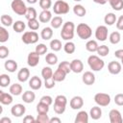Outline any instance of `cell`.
Instances as JSON below:
<instances>
[{
	"label": "cell",
	"instance_id": "obj_55",
	"mask_svg": "<svg viewBox=\"0 0 123 123\" xmlns=\"http://www.w3.org/2000/svg\"><path fill=\"white\" fill-rule=\"evenodd\" d=\"M116 28L118 30H123V14L119 16V18L116 20Z\"/></svg>",
	"mask_w": 123,
	"mask_h": 123
},
{
	"label": "cell",
	"instance_id": "obj_60",
	"mask_svg": "<svg viewBox=\"0 0 123 123\" xmlns=\"http://www.w3.org/2000/svg\"><path fill=\"white\" fill-rule=\"evenodd\" d=\"M92 1L96 4H99V5H105L108 2V0H92Z\"/></svg>",
	"mask_w": 123,
	"mask_h": 123
},
{
	"label": "cell",
	"instance_id": "obj_43",
	"mask_svg": "<svg viewBox=\"0 0 123 123\" xmlns=\"http://www.w3.org/2000/svg\"><path fill=\"white\" fill-rule=\"evenodd\" d=\"M96 52L100 57H106L110 53V49H109V47L107 45H100Z\"/></svg>",
	"mask_w": 123,
	"mask_h": 123
},
{
	"label": "cell",
	"instance_id": "obj_15",
	"mask_svg": "<svg viewBox=\"0 0 123 123\" xmlns=\"http://www.w3.org/2000/svg\"><path fill=\"white\" fill-rule=\"evenodd\" d=\"M82 81L86 86H92L95 83V75L91 71H86L82 76Z\"/></svg>",
	"mask_w": 123,
	"mask_h": 123
},
{
	"label": "cell",
	"instance_id": "obj_25",
	"mask_svg": "<svg viewBox=\"0 0 123 123\" xmlns=\"http://www.w3.org/2000/svg\"><path fill=\"white\" fill-rule=\"evenodd\" d=\"M22 89H23V88H22V86H21L20 84L14 83V84H12V85L10 86L9 91H10L11 94H12V95H14V96H18V95L21 94Z\"/></svg>",
	"mask_w": 123,
	"mask_h": 123
},
{
	"label": "cell",
	"instance_id": "obj_9",
	"mask_svg": "<svg viewBox=\"0 0 123 123\" xmlns=\"http://www.w3.org/2000/svg\"><path fill=\"white\" fill-rule=\"evenodd\" d=\"M39 62V55L36 52V51H33V52H30L28 54V57H27V63L29 66L31 67H35L38 64Z\"/></svg>",
	"mask_w": 123,
	"mask_h": 123
},
{
	"label": "cell",
	"instance_id": "obj_8",
	"mask_svg": "<svg viewBox=\"0 0 123 123\" xmlns=\"http://www.w3.org/2000/svg\"><path fill=\"white\" fill-rule=\"evenodd\" d=\"M108 35H109V31L107 26L105 25H100L95 30V37L97 40L105 41L108 38Z\"/></svg>",
	"mask_w": 123,
	"mask_h": 123
},
{
	"label": "cell",
	"instance_id": "obj_61",
	"mask_svg": "<svg viewBox=\"0 0 123 123\" xmlns=\"http://www.w3.org/2000/svg\"><path fill=\"white\" fill-rule=\"evenodd\" d=\"M27 2H28L29 4H35V3L37 2V0H27Z\"/></svg>",
	"mask_w": 123,
	"mask_h": 123
},
{
	"label": "cell",
	"instance_id": "obj_45",
	"mask_svg": "<svg viewBox=\"0 0 123 123\" xmlns=\"http://www.w3.org/2000/svg\"><path fill=\"white\" fill-rule=\"evenodd\" d=\"M28 27H29L32 31H37V30H38V28H39V22H38V20H37V18L28 20Z\"/></svg>",
	"mask_w": 123,
	"mask_h": 123
},
{
	"label": "cell",
	"instance_id": "obj_21",
	"mask_svg": "<svg viewBox=\"0 0 123 123\" xmlns=\"http://www.w3.org/2000/svg\"><path fill=\"white\" fill-rule=\"evenodd\" d=\"M75 123H87L88 122V114L85 111H80L74 120Z\"/></svg>",
	"mask_w": 123,
	"mask_h": 123
},
{
	"label": "cell",
	"instance_id": "obj_54",
	"mask_svg": "<svg viewBox=\"0 0 123 123\" xmlns=\"http://www.w3.org/2000/svg\"><path fill=\"white\" fill-rule=\"evenodd\" d=\"M39 101L42 102V103H45V104H47V105L50 106V105L53 103V98H52L51 96H49V95H44V96H42V97L40 98Z\"/></svg>",
	"mask_w": 123,
	"mask_h": 123
},
{
	"label": "cell",
	"instance_id": "obj_11",
	"mask_svg": "<svg viewBox=\"0 0 123 123\" xmlns=\"http://www.w3.org/2000/svg\"><path fill=\"white\" fill-rule=\"evenodd\" d=\"M109 117H110L111 123H122L123 122L121 112L118 110H115V109L111 110V111L109 112Z\"/></svg>",
	"mask_w": 123,
	"mask_h": 123
},
{
	"label": "cell",
	"instance_id": "obj_27",
	"mask_svg": "<svg viewBox=\"0 0 123 123\" xmlns=\"http://www.w3.org/2000/svg\"><path fill=\"white\" fill-rule=\"evenodd\" d=\"M66 75H67V74H66L63 70H62L61 68L58 67V69H57V70L54 72V74H53V78H54V80H55L56 82H62V81H64Z\"/></svg>",
	"mask_w": 123,
	"mask_h": 123
},
{
	"label": "cell",
	"instance_id": "obj_44",
	"mask_svg": "<svg viewBox=\"0 0 123 123\" xmlns=\"http://www.w3.org/2000/svg\"><path fill=\"white\" fill-rule=\"evenodd\" d=\"M58 67H59V68H61L62 70H63L66 74H68L69 72H71L70 62H67V61H63V62H60V64H59V66H58Z\"/></svg>",
	"mask_w": 123,
	"mask_h": 123
},
{
	"label": "cell",
	"instance_id": "obj_58",
	"mask_svg": "<svg viewBox=\"0 0 123 123\" xmlns=\"http://www.w3.org/2000/svg\"><path fill=\"white\" fill-rule=\"evenodd\" d=\"M61 122L62 120L59 117H52L50 118V121H49V123H61Z\"/></svg>",
	"mask_w": 123,
	"mask_h": 123
},
{
	"label": "cell",
	"instance_id": "obj_6",
	"mask_svg": "<svg viewBox=\"0 0 123 123\" xmlns=\"http://www.w3.org/2000/svg\"><path fill=\"white\" fill-rule=\"evenodd\" d=\"M94 101L100 107H107L111 103V96L108 93L98 92L94 95Z\"/></svg>",
	"mask_w": 123,
	"mask_h": 123
},
{
	"label": "cell",
	"instance_id": "obj_34",
	"mask_svg": "<svg viewBox=\"0 0 123 123\" xmlns=\"http://www.w3.org/2000/svg\"><path fill=\"white\" fill-rule=\"evenodd\" d=\"M12 28H13V31H15L16 33H22L23 31H25L26 25H25V23H24L23 21L17 20V21H15V22H13Z\"/></svg>",
	"mask_w": 123,
	"mask_h": 123
},
{
	"label": "cell",
	"instance_id": "obj_41",
	"mask_svg": "<svg viewBox=\"0 0 123 123\" xmlns=\"http://www.w3.org/2000/svg\"><path fill=\"white\" fill-rule=\"evenodd\" d=\"M37 113H48L49 105L39 101V103L37 105Z\"/></svg>",
	"mask_w": 123,
	"mask_h": 123
},
{
	"label": "cell",
	"instance_id": "obj_48",
	"mask_svg": "<svg viewBox=\"0 0 123 123\" xmlns=\"http://www.w3.org/2000/svg\"><path fill=\"white\" fill-rule=\"evenodd\" d=\"M38 4L42 10H49L52 6V1L51 0H39Z\"/></svg>",
	"mask_w": 123,
	"mask_h": 123
},
{
	"label": "cell",
	"instance_id": "obj_22",
	"mask_svg": "<svg viewBox=\"0 0 123 123\" xmlns=\"http://www.w3.org/2000/svg\"><path fill=\"white\" fill-rule=\"evenodd\" d=\"M35 99H36V94L32 90H26L22 94V100H23L24 103L31 104V103H33L35 101Z\"/></svg>",
	"mask_w": 123,
	"mask_h": 123
},
{
	"label": "cell",
	"instance_id": "obj_42",
	"mask_svg": "<svg viewBox=\"0 0 123 123\" xmlns=\"http://www.w3.org/2000/svg\"><path fill=\"white\" fill-rule=\"evenodd\" d=\"M11 83V78L8 74H1L0 75V86L2 87H6L10 85Z\"/></svg>",
	"mask_w": 123,
	"mask_h": 123
},
{
	"label": "cell",
	"instance_id": "obj_31",
	"mask_svg": "<svg viewBox=\"0 0 123 123\" xmlns=\"http://www.w3.org/2000/svg\"><path fill=\"white\" fill-rule=\"evenodd\" d=\"M62 22H63L62 17L57 15V16L52 17V19H51V21H50V24H51V27H52V28H54V29H59V28L62 25Z\"/></svg>",
	"mask_w": 123,
	"mask_h": 123
},
{
	"label": "cell",
	"instance_id": "obj_30",
	"mask_svg": "<svg viewBox=\"0 0 123 123\" xmlns=\"http://www.w3.org/2000/svg\"><path fill=\"white\" fill-rule=\"evenodd\" d=\"M109 39H110V42H111V44H117V43H119L120 40H121V35H120V33L117 32V31L112 32V33L110 34Z\"/></svg>",
	"mask_w": 123,
	"mask_h": 123
},
{
	"label": "cell",
	"instance_id": "obj_1",
	"mask_svg": "<svg viewBox=\"0 0 123 123\" xmlns=\"http://www.w3.org/2000/svg\"><path fill=\"white\" fill-rule=\"evenodd\" d=\"M75 34V25L72 21H67L63 23L62 31H61V37L64 40H71L74 37Z\"/></svg>",
	"mask_w": 123,
	"mask_h": 123
},
{
	"label": "cell",
	"instance_id": "obj_26",
	"mask_svg": "<svg viewBox=\"0 0 123 123\" xmlns=\"http://www.w3.org/2000/svg\"><path fill=\"white\" fill-rule=\"evenodd\" d=\"M73 12H74L75 15L82 17V16H85V15H86V8H85L83 5L77 4V5H75V6L73 7Z\"/></svg>",
	"mask_w": 123,
	"mask_h": 123
},
{
	"label": "cell",
	"instance_id": "obj_23",
	"mask_svg": "<svg viewBox=\"0 0 123 123\" xmlns=\"http://www.w3.org/2000/svg\"><path fill=\"white\" fill-rule=\"evenodd\" d=\"M4 66H5V69L8 71V72H11V73H13L16 71L17 69V62L13 60H8L5 62L4 63Z\"/></svg>",
	"mask_w": 123,
	"mask_h": 123
},
{
	"label": "cell",
	"instance_id": "obj_51",
	"mask_svg": "<svg viewBox=\"0 0 123 123\" xmlns=\"http://www.w3.org/2000/svg\"><path fill=\"white\" fill-rule=\"evenodd\" d=\"M10 54V50L8 49V47L2 45L0 46V59H6Z\"/></svg>",
	"mask_w": 123,
	"mask_h": 123
},
{
	"label": "cell",
	"instance_id": "obj_20",
	"mask_svg": "<svg viewBox=\"0 0 123 123\" xmlns=\"http://www.w3.org/2000/svg\"><path fill=\"white\" fill-rule=\"evenodd\" d=\"M38 19L42 23H47L52 19V12L49 10H42V12L38 15Z\"/></svg>",
	"mask_w": 123,
	"mask_h": 123
},
{
	"label": "cell",
	"instance_id": "obj_14",
	"mask_svg": "<svg viewBox=\"0 0 123 123\" xmlns=\"http://www.w3.org/2000/svg\"><path fill=\"white\" fill-rule=\"evenodd\" d=\"M71 71L74 73H81L84 69V63L79 59H74L72 62H70Z\"/></svg>",
	"mask_w": 123,
	"mask_h": 123
},
{
	"label": "cell",
	"instance_id": "obj_59",
	"mask_svg": "<svg viewBox=\"0 0 123 123\" xmlns=\"http://www.w3.org/2000/svg\"><path fill=\"white\" fill-rule=\"evenodd\" d=\"M0 123H12V120L9 117H2L0 119Z\"/></svg>",
	"mask_w": 123,
	"mask_h": 123
},
{
	"label": "cell",
	"instance_id": "obj_18",
	"mask_svg": "<svg viewBox=\"0 0 123 123\" xmlns=\"http://www.w3.org/2000/svg\"><path fill=\"white\" fill-rule=\"evenodd\" d=\"M12 94L11 93H6L2 90H0V102L2 105H11L13 101L12 99Z\"/></svg>",
	"mask_w": 123,
	"mask_h": 123
},
{
	"label": "cell",
	"instance_id": "obj_24",
	"mask_svg": "<svg viewBox=\"0 0 123 123\" xmlns=\"http://www.w3.org/2000/svg\"><path fill=\"white\" fill-rule=\"evenodd\" d=\"M40 37L44 40H49L53 37V28L52 27H44L40 32Z\"/></svg>",
	"mask_w": 123,
	"mask_h": 123
},
{
	"label": "cell",
	"instance_id": "obj_56",
	"mask_svg": "<svg viewBox=\"0 0 123 123\" xmlns=\"http://www.w3.org/2000/svg\"><path fill=\"white\" fill-rule=\"evenodd\" d=\"M23 122L24 123H35L37 121H36V118H34L32 115H26L23 118Z\"/></svg>",
	"mask_w": 123,
	"mask_h": 123
},
{
	"label": "cell",
	"instance_id": "obj_3",
	"mask_svg": "<svg viewBox=\"0 0 123 123\" xmlns=\"http://www.w3.org/2000/svg\"><path fill=\"white\" fill-rule=\"evenodd\" d=\"M76 32H77L78 37L82 39H88V38H90V37L92 35V30H91L90 26L87 25L86 23L78 24L77 28H76Z\"/></svg>",
	"mask_w": 123,
	"mask_h": 123
},
{
	"label": "cell",
	"instance_id": "obj_62",
	"mask_svg": "<svg viewBox=\"0 0 123 123\" xmlns=\"http://www.w3.org/2000/svg\"><path fill=\"white\" fill-rule=\"evenodd\" d=\"M121 64H122V65H123V58H122V59H121Z\"/></svg>",
	"mask_w": 123,
	"mask_h": 123
},
{
	"label": "cell",
	"instance_id": "obj_39",
	"mask_svg": "<svg viewBox=\"0 0 123 123\" xmlns=\"http://www.w3.org/2000/svg\"><path fill=\"white\" fill-rule=\"evenodd\" d=\"M62 42L60 39H57V38H54L50 41V48L54 51V52H58L62 49Z\"/></svg>",
	"mask_w": 123,
	"mask_h": 123
},
{
	"label": "cell",
	"instance_id": "obj_46",
	"mask_svg": "<svg viewBox=\"0 0 123 123\" xmlns=\"http://www.w3.org/2000/svg\"><path fill=\"white\" fill-rule=\"evenodd\" d=\"M36 121L38 123H49L50 118L47 115V113H38L36 118Z\"/></svg>",
	"mask_w": 123,
	"mask_h": 123
},
{
	"label": "cell",
	"instance_id": "obj_35",
	"mask_svg": "<svg viewBox=\"0 0 123 123\" xmlns=\"http://www.w3.org/2000/svg\"><path fill=\"white\" fill-rule=\"evenodd\" d=\"M53 70L50 66H45L42 68L41 70V76L44 80H48V79H51L53 77Z\"/></svg>",
	"mask_w": 123,
	"mask_h": 123
},
{
	"label": "cell",
	"instance_id": "obj_36",
	"mask_svg": "<svg viewBox=\"0 0 123 123\" xmlns=\"http://www.w3.org/2000/svg\"><path fill=\"white\" fill-rule=\"evenodd\" d=\"M63 50L66 54H73L76 50V46H75V43L68 40L64 45H63Z\"/></svg>",
	"mask_w": 123,
	"mask_h": 123
},
{
	"label": "cell",
	"instance_id": "obj_37",
	"mask_svg": "<svg viewBox=\"0 0 123 123\" xmlns=\"http://www.w3.org/2000/svg\"><path fill=\"white\" fill-rule=\"evenodd\" d=\"M45 62L49 64V65H54L58 62V57L56 54L54 53H48L45 57Z\"/></svg>",
	"mask_w": 123,
	"mask_h": 123
},
{
	"label": "cell",
	"instance_id": "obj_5",
	"mask_svg": "<svg viewBox=\"0 0 123 123\" xmlns=\"http://www.w3.org/2000/svg\"><path fill=\"white\" fill-rule=\"evenodd\" d=\"M53 11L56 14H66L69 12V5L63 0H58L54 3Z\"/></svg>",
	"mask_w": 123,
	"mask_h": 123
},
{
	"label": "cell",
	"instance_id": "obj_16",
	"mask_svg": "<svg viewBox=\"0 0 123 123\" xmlns=\"http://www.w3.org/2000/svg\"><path fill=\"white\" fill-rule=\"evenodd\" d=\"M29 77H30V70L27 67H22L18 71V73H17V79L21 83L27 82L28 79H29Z\"/></svg>",
	"mask_w": 123,
	"mask_h": 123
},
{
	"label": "cell",
	"instance_id": "obj_2",
	"mask_svg": "<svg viewBox=\"0 0 123 123\" xmlns=\"http://www.w3.org/2000/svg\"><path fill=\"white\" fill-rule=\"evenodd\" d=\"M87 63L92 71H101L105 66V62L96 55H90L87 58Z\"/></svg>",
	"mask_w": 123,
	"mask_h": 123
},
{
	"label": "cell",
	"instance_id": "obj_13",
	"mask_svg": "<svg viewBox=\"0 0 123 123\" xmlns=\"http://www.w3.org/2000/svg\"><path fill=\"white\" fill-rule=\"evenodd\" d=\"M69 105L72 110H80L84 106V99L81 96H74L71 98Z\"/></svg>",
	"mask_w": 123,
	"mask_h": 123
},
{
	"label": "cell",
	"instance_id": "obj_12",
	"mask_svg": "<svg viewBox=\"0 0 123 123\" xmlns=\"http://www.w3.org/2000/svg\"><path fill=\"white\" fill-rule=\"evenodd\" d=\"M25 111H26V108H25V106L22 105V104H15V105H13V106L12 107V109H11V113H12L13 116H15V117H20V116H22V115L25 113Z\"/></svg>",
	"mask_w": 123,
	"mask_h": 123
},
{
	"label": "cell",
	"instance_id": "obj_29",
	"mask_svg": "<svg viewBox=\"0 0 123 123\" xmlns=\"http://www.w3.org/2000/svg\"><path fill=\"white\" fill-rule=\"evenodd\" d=\"M98 47H99V45H98L97 41L94 40V39H90V40H88V41L86 43V49L88 52H91V53L96 52L97 49H98Z\"/></svg>",
	"mask_w": 123,
	"mask_h": 123
},
{
	"label": "cell",
	"instance_id": "obj_28",
	"mask_svg": "<svg viewBox=\"0 0 123 123\" xmlns=\"http://www.w3.org/2000/svg\"><path fill=\"white\" fill-rule=\"evenodd\" d=\"M104 22L108 26H111L116 22V15L113 12H108L104 17Z\"/></svg>",
	"mask_w": 123,
	"mask_h": 123
},
{
	"label": "cell",
	"instance_id": "obj_33",
	"mask_svg": "<svg viewBox=\"0 0 123 123\" xmlns=\"http://www.w3.org/2000/svg\"><path fill=\"white\" fill-rule=\"evenodd\" d=\"M1 23L4 27H10L13 24V21H12V17L8 15V14H2L1 15Z\"/></svg>",
	"mask_w": 123,
	"mask_h": 123
},
{
	"label": "cell",
	"instance_id": "obj_19",
	"mask_svg": "<svg viewBox=\"0 0 123 123\" xmlns=\"http://www.w3.org/2000/svg\"><path fill=\"white\" fill-rule=\"evenodd\" d=\"M89 116L93 119V120H98L101 118L102 116V110L100 108V106H94L90 109L89 111Z\"/></svg>",
	"mask_w": 123,
	"mask_h": 123
},
{
	"label": "cell",
	"instance_id": "obj_7",
	"mask_svg": "<svg viewBox=\"0 0 123 123\" xmlns=\"http://www.w3.org/2000/svg\"><path fill=\"white\" fill-rule=\"evenodd\" d=\"M23 43L25 44H34L37 43L38 40V35L36 31H29V32H24L21 37Z\"/></svg>",
	"mask_w": 123,
	"mask_h": 123
},
{
	"label": "cell",
	"instance_id": "obj_63",
	"mask_svg": "<svg viewBox=\"0 0 123 123\" xmlns=\"http://www.w3.org/2000/svg\"><path fill=\"white\" fill-rule=\"evenodd\" d=\"M73 1H76V2H80V1H82V0H73Z\"/></svg>",
	"mask_w": 123,
	"mask_h": 123
},
{
	"label": "cell",
	"instance_id": "obj_38",
	"mask_svg": "<svg viewBox=\"0 0 123 123\" xmlns=\"http://www.w3.org/2000/svg\"><path fill=\"white\" fill-rule=\"evenodd\" d=\"M9 37H10V34L7 31V29L4 26L0 27V42L1 43H4V42L8 41Z\"/></svg>",
	"mask_w": 123,
	"mask_h": 123
},
{
	"label": "cell",
	"instance_id": "obj_32",
	"mask_svg": "<svg viewBox=\"0 0 123 123\" xmlns=\"http://www.w3.org/2000/svg\"><path fill=\"white\" fill-rule=\"evenodd\" d=\"M111 7L114 11H121L123 9V0H108Z\"/></svg>",
	"mask_w": 123,
	"mask_h": 123
},
{
	"label": "cell",
	"instance_id": "obj_50",
	"mask_svg": "<svg viewBox=\"0 0 123 123\" xmlns=\"http://www.w3.org/2000/svg\"><path fill=\"white\" fill-rule=\"evenodd\" d=\"M65 108H66V106L54 103V111H55L57 114H62V113L65 111Z\"/></svg>",
	"mask_w": 123,
	"mask_h": 123
},
{
	"label": "cell",
	"instance_id": "obj_4",
	"mask_svg": "<svg viewBox=\"0 0 123 123\" xmlns=\"http://www.w3.org/2000/svg\"><path fill=\"white\" fill-rule=\"evenodd\" d=\"M11 8L13 12L18 15H25L28 7H26L23 0H12L11 3Z\"/></svg>",
	"mask_w": 123,
	"mask_h": 123
},
{
	"label": "cell",
	"instance_id": "obj_40",
	"mask_svg": "<svg viewBox=\"0 0 123 123\" xmlns=\"http://www.w3.org/2000/svg\"><path fill=\"white\" fill-rule=\"evenodd\" d=\"M25 17H26V19H27V20L37 18V12L36 9H35V8H33V7H29V8L27 9V12H26Z\"/></svg>",
	"mask_w": 123,
	"mask_h": 123
},
{
	"label": "cell",
	"instance_id": "obj_17",
	"mask_svg": "<svg viewBox=\"0 0 123 123\" xmlns=\"http://www.w3.org/2000/svg\"><path fill=\"white\" fill-rule=\"evenodd\" d=\"M41 86H42V82H41L40 78L37 77V76H33V77L30 79V81H29V86H30L33 90H37V89H39V88L41 87Z\"/></svg>",
	"mask_w": 123,
	"mask_h": 123
},
{
	"label": "cell",
	"instance_id": "obj_49",
	"mask_svg": "<svg viewBox=\"0 0 123 123\" xmlns=\"http://www.w3.org/2000/svg\"><path fill=\"white\" fill-rule=\"evenodd\" d=\"M54 103L66 106V104H67V98L64 95H58V96H56V98L54 100Z\"/></svg>",
	"mask_w": 123,
	"mask_h": 123
},
{
	"label": "cell",
	"instance_id": "obj_57",
	"mask_svg": "<svg viewBox=\"0 0 123 123\" xmlns=\"http://www.w3.org/2000/svg\"><path fill=\"white\" fill-rule=\"evenodd\" d=\"M114 56H115V58L121 60V59L123 58V49H118V50H116V51L114 52Z\"/></svg>",
	"mask_w": 123,
	"mask_h": 123
},
{
	"label": "cell",
	"instance_id": "obj_10",
	"mask_svg": "<svg viewBox=\"0 0 123 123\" xmlns=\"http://www.w3.org/2000/svg\"><path fill=\"white\" fill-rule=\"evenodd\" d=\"M108 70L112 75H117L122 70V64L116 61H112L108 64Z\"/></svg>",
	"mask_w": 123,
	"mask_h": 123
},
{
	"label": "cell",
	"instance_id": "obj_47",
	"mask_svg": "<svg viewBox=\"0 0 123 123\" xmlns=\"http://www.w3.org/2000/svg\"><path fill=\"white\" fill-rule=\"evenodd\" d=\"M35 51H36L39 56L45 55L46 52H47V46H46L45 44H43V43H39L38 45L36 46V50H35Z\"/></svg>",
	"mask_w": 123,
	"mask_h": 123
},
{
	"label": "cell",
	"instance_id": "obj_53",
	"mask_svg": "<svg viewBox=\"0 0 123 123\" xmlns=\"http://www.w3.org/2000/svg\"><path fill=\"white\" fill-rule=\"evenodd\" d=\"M114 103L117 106H123V93H117L114 96Z\"/></svg>",
	"mask_w": 123,
	"mask_h": 123
},
{
	"label": "cell",
	"instance_id": "obj_52",
	"mask_svg": "<svg viewBox=\"0 0 123 123\" xmlns=\"http://www.w3.org/2000/svg\"><path fill=\"white\" fill-rule=\"evenodd\" d=\"M56 85V81L54 80V78L52 77L51 79H48V80H44V86L48 89H51L55 86Z\"/></svg>",
	"mask_w": 123,
	"mask_h": 123
}]
</instances>
